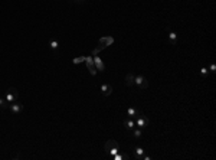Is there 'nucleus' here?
<instances>
[{
	"label": "nucleus",
	"mask_w": 216,
	"mask_h": 160,
	"mask_svg": "<svg viewBox=\"0 0 216 160\" xmlns=\"http://www.w3.org/2000/svg\"><path fill=\"white\" fill-rule=\"evenodd\" d=\"M169 42H170V45H173V46L177 45V33L176 32H169Z\"/></svg>",
	"instance_id": "13"
},
{
	"label": "nucleus",
	"mask_w": 216,
	"mask_h": 160,
	"mask_svg": "<svg viewBox=\"0 0 216 160\" xmlns=\"http://www.w3.org/2000/svg\"><path fill=\"white\" fill-rule=\"evenodd\" d=\"M9 110L12 111V114H20L23 111V104L14 101V103H10L9 104Z\"/></svg>",
	"instance_id": "7"
},
{
	"label": "nucleus",
	"mask_w": 216,
	"mask_h": 160,
	"mask_svg": "<svg viewBox=\"0 0 216 160\" xmlns=\"http://www.w3.org/2000/svg\"><path fill=\"white\" fill-rule=\"evenodd\" d=\"M209 71H210V72H215V71H216V65H215V64H210V66H209Z\"/></svg>",
	"instance_id": "21"
},
{
	"label": "nucleus",
	"mask_w": 216,
	"mask_h": 160,
	"mask_svg": "<svg viewBox=\"0 0 216 160\" xmlns=\"http://www.w3.org/2000/svg\"><path fill=\"white\" fill-rule=\"evenodd\" d=\"M112 42H114V38H112V36H105V38H101L99 42H98V48H97V49H94V52H92V53H94V55H97L99 51L105 49V48H107L108 45H111Z\"/></svg>",
	"instance_id": "2"
},
{
	"label": "nucleus",
	"mask_w": 216,
	"mask_h": 160,
	"mask_svg": "<svg viewBox=\"0 0 216 160\" xmlns=\"http://www.w3.org/2000/svg\"><path fill=\"white\" fill-rule=\"evenodd\" d=\"M124 127L130 130V131H132L134 128H135V121L132 120V118H126L124 120Z\"/></svg>",
	"instance_id": "11"
},
{
	"label": "nucleus",
	"mask_w": 216,
	"mask_h": 160,
	"mask_svg": "<svg viewBox=\"0 0 216 160\" xmlns=\"http://www.w3.org/2000/svg\"><path fill=\"white\" fill-rule=\"evenodd\" d=\"M49 45H50V48H52L53 51H56V49L59 48V43H58V40H52V42H50Z\"/></svg>",
	"instance_id": "18"
},
{
	"label": "nucleus",
	"mask_w": 216,
	"mask_h": 160,
	"mask_svg": "<svg viewBox=\"0 0 216 160\" xmlns=\"http://www.w3.org/2000/svg\"><path fill=\"white\" fill-rule=\"evenodd\" d=\"M118 147H120L118 141H117V140H112V139L107 140V143L104 144V149H105L111 156H114L115 153H118Z\"/></svg>",
	"instance_id": "1"
},
{
	"label": "nucleus",
	"mask_w": 216,
	"mask_h": 160,
	"mask_svg": "<svg viewBox=\"0 0 216 160\" xmlns=\"http://www.w3.org/2000/svg\"><path fill=\"white\" fill-rule=\"evenodd\" d=\"M4 97H6V100H7L9 103H14V101H17V98H19V91H17V88H14V87L7 88Z\"/></svg>",
	"instance_id": "3"
},
{
	"label": "nucleus",
	"mask_w": 216,
	"mask_h": 160,
	"mask_svg": "<svg viewBox=\"0 0 216 160\" xmlns=\"http://www.w3.org/2000/svg\"><path fill=\"white\" fill-rule=\"evenodd\" d=\"M94 58V64H95V68H97V71H105V65H104V62L101 61V58L99 56H97V55H94L92 56Z\"/></svg>",
	"instance_id": "9"
},
{
	"label": "nucleus",
	"mask_w": 216,
	"mask_h": 160,
	"mask_svg": "<svg viewBox=\"0 0 216 160\" xmlns=\"http://www.w3.org/2000/svg\"><path fill=\"white\" fill-rule=\"evenodd\" d=\"M126 85H127V87H132V85H134V75H132L131 72L126 75Z\"/></svg>",
	"instance_id": "14"
},
{
	"label": "nucleus",
	"mask_w": 216,
	"mask_h": 160,
	"mask_svg": "<svg viewBox=\"0 0 216 160\" xmlns=\"http://www.w3.org/2000/svg\"><path fill=\"white\" fill-rule=\"evenodd\" d=\"M85 64H86V68H88V71H89V74L94 77V75H97V68H95V64H94V58L92 56H85Z\"/></svg>",
	"instance_id": "4"
},
{
	"label": "nucleus",
	"mask_w": 216,
	"mask_h": 160,
	"mask_svg": "<svg viewBox=\"0 0 216 160\" xmlns=\"http://www.w3.org/2000/svg\"><path fill=\"white\" fill-rule=\"evenodd\" d=\"M101 92H102L104 97H110L112 94V87L110 84H102L101 85Z\"/></svg>",
	"instance_id": "10"
},
{
	"label": "nucleus",
	"mask_w": 216,
	"mask_h": 160,
	"mask_svg": "<svg viewBox=\"0 0 216 160\" xmlns=\"http://www.w3.org/2000/svg\"><path fill=\"white\" fill-rule=\"evenodd\" d=\"M84 61H85V56H81V58L74 59V64H79V62H84Z\"/></svg>",
	"instance_id": "20"
},
{
	"label": "nucleus",
	"mask_w": 216,
	"mask_h": 160,
	"mask_svg": "<svg viewBox=\"0 0 216 160\" xmlns=\"http://www.w3.org/2000/svg\"><path fill=\"white\" fill-rule=\"evenodd\" d=\"M85 0H74V3H77V4H82Z\"/></svg>",
	"instance_id": "22"
},
{
	"label": "nucleus",
	"mask_w": 216,
	"mask_h": 160,
	"mask_svg": "<svg viewBox=\"0 0 216 160\" xmlns=\"http://www.w3.org/2000/svg\"><path fill=\"white\" fill-rule=\"evenodd\" d=\"M147 125H148V118H147V117H144V114L135 118V127H138V128L144 130Z\"/></svg>",
	"instance_id": "8"
},
{
	"label": "nucleus",
	"mask_w": 216,
	"mask_h": 160,
	"mask_svg": "<svg viewBox=\"0 0 216 160\" xmlns=\"http://www.w3.org/2000/svg\"><path fill=\"white\" fill-rule=\"evenodd\" d=\"M9 101L6 100V97H0V108L1 110H6V108H9Z\"/></svg>",
	"instance_id": "15"
},
{
	"label": "nucleus",
	"mask_w": 216,
	"mask_h": 160,
	"mask_svg": "<svg viewBox=\"0 0 216 160\" xmlns=\"http://www.w3.org/2000/svg\"><path fill=\"white\" fill-rule=\"evenodd\" d=\"M112 159L114 160H124V159H128V156H127V154H117V153H115V154L112 156Z\"/></svg>",
	"instance_id": "16"
},
{
	"label": "nucleus",
	"mask_w": 216,
	"mask_h": 160,
	"mask_svg": "<svg viewBox=\"0 0 216 160\" xmlns=\"http://www.w3.org/2000/svg\"><path fill=\"white\" fill-rule=\"evenodd\" d=\"M144 153H146L144 149H141V147H134V159L141 160V156H143Z\"/></svg>",
	"instance_id": "12"
},
{
	"label": "nucleus",
	"mask_w": 216,
	"mask_h": 160,
	"mask_svg": "<svg viewBox=\"0 0 216 160\" xmlns=\"http://www.w3.org/2000/svg\"><path fill=\"white\" fill-rule=\"evenodd\" d=\"M134 84L138 85V88L146 89L148 87V80L146 77H143V75H137V77H134Z\"/></svg>",
	"instance_id": "5"
},
{
	"label": "nucleus",
	"mask_w": 216,
	"mask_h": 160,
	"mask_svg": "<svg viewBox=\"0 0 216 160\" xmlns=\"http://www.w3.org/2000/svg\"><path fill=\"white\" fill-rule=\"evenodd\" d=\"M140 116H143V110L135 108V107H128L127 108V117L128 118H137Z\"/></svg>",
	"instance_id": "6"
},
{
	"label": "nucleus",
	"mask_w": 216,
	"mask_h": 160,
	"mask_svg": "<svg viewBox=\"0 0 216 160\" xmlns=\"http://www.w3.org/2000/svg\"><path fill=\"white\" fill-rule=\"evenodd\" d=\"M208 74H209V69H208V68H205V66H203V68H200V75H202L203 78H205Z\"/></svg>",
	"instance_id": "19"
},
{
	"label": "nucleus",
	"mask_w": 216,
	"mask_h": 160,
	"mask_svg": "<svg viewBox=\"0 0 216 160\" xmlns=\"http://www.w3.org/2000/svg\"><path fill=\"white\" fill-rule=\"evenodd\" d=\"M132 133H134V137H137V139H140V137H141V128L135 127V128L132 130Z\"/></svg>",
	"instance_id": "17"
}]
</instances>
